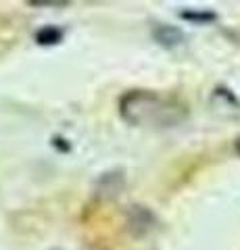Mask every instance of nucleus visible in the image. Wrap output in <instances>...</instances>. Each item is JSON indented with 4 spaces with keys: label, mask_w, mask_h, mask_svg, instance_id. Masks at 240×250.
I'll return each instance as SVG.
<instances>
[{
    "label": "nucleus",
    "mask_w": 240,
    "mask_h": 250,
    "mask_svg": "<svg viewBox=\"0 0 240 250\" xmlns=\"http://www.w3.org/2000/svg\"><path fill=\"white\" fill-rule=\"evenodd\" d=\"M119 115L134 127H175L188 119V106L153 90H130L119 98Z\"/></svg>",
    "instance_id": "1"
},
{
    "label": "nucleus",
    "mask_w": 240,
    "mask_h": 250,
    "mask_svg": "<svg viewBox=\"0 0 240 250\" xmlns=\"http://www.w3.org/2000/svg\"><path fill=\"white\" fill-rule=\"evenodd\" d=\"M157 215L144 205H131L126 210V228L131 238H144L153 229H157Z\"/></svg>",
    "instance_id": "2"
},
{
    "label": "nucleus",
    "mask_w": 240,
    "mask_h": 250,
    "mask_svg": "<svg viewBox=\"0 0 240 250\" xmlns=\"http://www.w3.org/2000/svg\"><path fill=\"white\" fill-rule=\"evenodd\" d=\"M123 188H126V173L121 169H111V171H105L96 179L94 194L103 200H113L123 192Z\"/></svg>",
    "instance_id": "3"
},
{
    "label": "nucleus",
    "mask_w": 240,
    "mask_h": 250,
    "mask_svg": "<svg viewBox=\"0 0 240 250\" xmlns=\"http://www.w3.org/2000/svg\"><path fill=\"white\" fill-rule=\"evenodd\" d=\"M153 40L157 42L159 46H163V48H177V46H182L186 42V34L175 27V25H169V23H161V25H154L153 31H151Z\"/></svg>",
    "instance_id": "4"
},
{
    "label": "nucleus",
    "mask_w": 240,
    "mask_h": 250,
    "mask_svg": "<svg viewBox=\"0 0 240 250\" xmlns=\"http://www.w3.org/2000/svg\"><path fill=\"white\" fill-rule=\"evenodd\" d=\"M180 19L196 23V25H207V23L218 21V13L213 11H198V9H186L180 13Z\"/></svg>",
    "instance_id": "5"
},
{
    "label": "nucleus",
    "mask_w": 240,
    "mask_h": 250,
    "mask_svg": "<svg viewBox=\"0 0 240 250\" xmlns=\"http://www.w3.org/2000/svg\"><path fill=\"white\" fill-rule=\"evenodd\" d=\"M63 40V29H59L55 25H48V27H42L40 31L36 34V42L40 46H55Z\"/></svg>",
    "instance_id": "6"
},
{
    "label": "nucleus",
    "mask_w": 240,
    "mask_h": 250,
    "mask_svg": "<svg viewBox=\"0 0 240 250\" xmlns=\"http://www.w3.org/2000/svg\"><path fill=\"white\" fill-rule=\"evenodd\" d=\"M213 98H221L226 104L234 106L236 111H240V100L234 96V92H232L230 88H226V85H218V88H215V92H213Z\"/></svg>",
    "instance_id": "7"
},
{
    "label": "nucleus",
    "mask_w": 240,
    "mask_h": 250,
    "mask_svg": "<svg viewBox=\"0 0 240 250\" xmlns=\"http://www.w3.org/2000/svg\"><path fill=\"white\" fill-rule=\"evenodd\" d=\"M52 146H55L57 150H61V152H71V144H69L65 138H61V136L52 138Z\"/></svg>",
    "instance_id": "8"
},
{
    "label": "nucleus",
    "mask_w": 240,
    "mask_h": 250,
    "mask_svg": "<svg viewBox=\"0 0 240 250\" xmlns=\"http://www.w3.org/2000/svg\"><path fill=\"white\" fill-rule=\"evenodd\" d=\"M32 6H67V2H29Z\"/></svg>",
    "instance_id": "9"
},
{
    "label": "nucleus",
    "mask_w": 240,
    "mask_h": 250,
    "mask_svg": "<svg viewBox=\"0 0 240 250\" xmlns=\"http://www.w3.org/2000/svg\"><path fill=\"white\" fill-rule=\"evenodd\" d=\"M234 150H236V154L240 156V136L236 138V142H234Z\"/></svg>",
    "instance_id": "10"
}]
</instances>
